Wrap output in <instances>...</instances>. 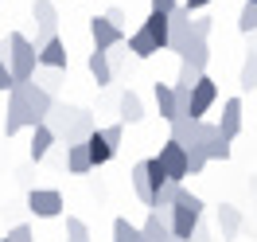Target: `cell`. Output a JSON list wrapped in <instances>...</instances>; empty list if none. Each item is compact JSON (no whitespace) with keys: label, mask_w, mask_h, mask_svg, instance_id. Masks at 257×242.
Returning <instances> with one entry per match:
<instances>
[{"label":"cell","mask_w":257,"mask_h":242,"mask_svg":"<svg viewBox=\"0 0 257 242\" xmlns=\"http://www.w3.org/2000/svg\"><path fill=\"white\" fill-rule=\"evenodd\" d=\"M55 98L39 90L35 82H16L8 90V113H4V137H16L20 129H35L47 121Z\"/></svg>","instance_id":"obj_1"},{"label":"cell","mask_w":257,"mask_h":242,"mask_svg":"<svg viewBox=\"0 0 257 242\" xmlns=\"http://www.w3.org/2000/svg\"><path fill=\"white\" fill-rule=\"evenodd\" d=\"M4 63L12 70V82H32L35 70H39V59H35V43L28 39L24 32H12L4 39Z\"/></svg>","instance_id":"obj_2"},{"label":"cell","mask_w":257,"mask_h":242,"mask_svg":"<svg viewBox=\"0 0 257 242\" xmlns=\"http://www.w3.org/2000/svg\"><path fill=\"white\" fill-rule=\"evenodd\" d=\"M199 223H203V199L195 192H187V188H179L176 203H172V238L191 242V234H195Z\"/></svg>","instance_id":"obj_3"},{"label":"cell","mask_w":257,"mask_h":242,"mask_svg":"<svg viewBox=\"0 0 257 242\" xmlns=\"http://www.w3.org/2000/svg\"><path fill=\"white\" fill-rule=\"evenodd\" d=\"M32 20H35V51L43 47L47 39H55L59 35V12H55V4L51 0H35L32 4Z\"/></svg>","instance_id":"obj_4"},{"label":"cell","mask_w":257,"mask_h":242,"mask_svg":"<svg viewBox=\"0 0 257 242\" xmlns=\"http://www.w3.org/2000/svg\"><path fill=\"white\" fill-rule=\"evenodd\" d=\"M63 207L66 203L55 188H32V192H28V211H32L35 219H59Z\"/></svg>","instance_id":"obj_5"},{"label":"cell","mask_w":257,"mask_h":242,"mask_svg":"<svg viewBox=\"0 0 257 242\" xmlns=\"http://www.w3.org/2000/svg\"><path fill=\"white\" fill-rule=\"evenodd\" d=\"M156 160H160L164 176L172 180V184H183L187 180V152L176 145V141H168V145H160V152H156Z\"/></svg>","instance_id":"obj_6"},{"label":"cell","mask_w":257,"mask_h":242,"mask_svg":"<svg viewBox=\"0 0 257 242\" xmlns=\"http://www.w3.org/2000/svg\"><path fill=\"white\" fill-rule=\"evenodd\" d=\"M214 102H218V86H214V78H210V74H203V78L191 86V106H187V117H191V121H203V113H207Z\"/></svg>","instance_id":"obj_7"},{"label":"cell","mask_w":257,"mask_h":242,"mask_svg":"<svg viewBox=\"0 0 257 242\" xmlns=\"http://www.w3.org/2000/svg\"><path fill=\"white\" fill-rule=\"evenodd\" d=\"M191 43V12L179 4L176 12L168 16V51H176V55H183V47Z\"/></svg>","instance_id":"obj_8"},{"label":"cell","mask_w":257,"mask_h":242,"mask_svg":"<svg viewBox=\"0 0 257 242\" xmlns=\"http://www.w3.org/2000/svg\"><path fill=\"white\" fill-rule=\"evenodd\" d=\"M35 59H39L43 70H66V66H70V51H66V43L55 35V39H47L43 47L35 51Z\"/></svg>","instance_id":"obj_9"},{"label":"cell","mask_w":257,"mask_h":242,"mask_svg":"<svg viewBox=\"0 0 257 242\" xmlns=\"http://www.w3.org/2000/svg\"><path fill=\"white\" fill-rule=\"evenodd\" d=\"M90 39H94V51H109V47H117V43H125V32L113 28L105 16H94L90 20Z\"/></svg>","instance_id":"obj_10"},{"label":"cell","mask_w":257,"mask_h":242,"mask_svg":"<svg viewBox=\"0 0 257 242\" xmlns=\"http://www.w3.org/2000/svg\"><path fill=\"white\" fill-rule=\"evenodd\" d=\"M74 117H78V106H66V102H55L43 125H47V129L55 133V141H66V133H70V125H74Z\"/></svg>","instance_id":"obj_11"},{"label":"cell","mask_w":257,"mask_h":242,"mask_svg":"<svg viewBox=\"0 0 257 242\" xmlns=\"http://www.w3.org/2000/svg\"><path fill=\"white\" fill-rule=\"evenodd\" d=\"M218 133H222L226 141H238V137H241V98H226V102H222Z\"/></svg>","instance_id":"obj_12"},{"label":"cell","mask_w":257,"mask_h":242,"mask_svg":"<svg viewBox=\"0 0 257 242\" xmlns=\"http://www.w3.org/2000/svg\"><path fill=\"white\" fill-rule=\"evenodd\" d=\"M168 238H172V219L148 211V219L141 223V242H168Z\"/></svg>","instance_id":"obj_13"},{"label":"cell","mask_w":257,"mask_h":242,"mask_svg":"<svg viewBox=\"0 0 257 242\" xmlns=\"http://www.w3.org/2000/svg\"><path fill=\"white\" fill-rule=\"evenodd\" d=\"M241 226H245L241 211L234 207V203H222V207H218V230H222V242H234L241 234Z\"/></svg>","instance_id":"obj_14"},{"label":"cell","mask_w":257,"mask_h":242,"mask_svg":"<svg viewBox=\"0 0 257 242\" xmlns=\"http://www.w3.org/2000/svg\"><path fill=\"white\" fill-rule=\"evenodd\" d=\"M128 184H133V195L145 203V207H152V199H156V192H152V180H148V168L145 160L133 164V172H128Z\"/></svg>","instance_id":"obj_15"},{"label":"cell","mask_w":257,"mask_h":242,"mask_svg":"<svg viewBox=\"0 0 257 242\" xmlns=\"http://www.w3.org/2000/svg\"><path fill=\"white\" fill-rule=\"evenodd\" d=\"M82 145H86V152H90V164H94V168H97V164H109L113 156H117V152H113V145L101 137V129H94L86 141H82Z\"/></svg>","instance_id":"obj_16"},{"label":"cell","mask_w":257,"mask_h":242,"mask_svg":"<svg viewBox=\"0 0 257 242\" xmlns=\"http://www.w3.org/2000/svg\"><path fill=\"white\" fill-rule=\"evenodd\" d=\"M179 63H187V66H195V70H203V74H207L210 43H207V39H191V43L183 47V55H179Z\"/></svg>","instance_id":"obj_17"},{"label":"cell","mask_w":257,"mask_h":242,"mask_svg":"<svg viewBox=\"0 0 257 242\" xmlns=\"http://www.w3.org/2000/svg\"><path fill=\"white\" fill-rule=\"evenodd\" d=\"M51 145H55V133H51L47 125H35V129H32V145H28V156H32V164L47 160Z\"/></svg>","instance_id":"obj_18"},{"label":"cell","mask_w":257,"mask_h":242,"mask_svg":"<svg viewBox=\"0 0 257 242\" xmlns=\"http://www.w3.org/2000/svg\"><path fill=\"white\" fill-rule=\"evenodd\" d=\"M145 32H148V39L156 43V51H168V16H164V12H148Z\"/></svg>","instance_id":"obj_19"},{"label":"cell","mask_w":257,"mask_h":242,"mask_svg":"<svg viewBox=\"0 0 257 242\" xmlns=\"http://www.w3.org/2000/svg\"><path fill=\"white\" fill-rule=\"evenodd\" d=\"M121 125H137V121H145V102H141V94H133V90H125L121 94Z\"/></svg>","instance_id":"obj_20"},{"label":"cell","mask_w":257,"mask_h":242,"mask_svg":"<svg viewBox=\"0 0 257 242\" xmlns=\"http://www.w3.org/2000/svg\"><path fill=\"white\" fill-rule=\"evenodd\" d=\"M152 94H156V110H160V117L168 121V125H172V121L179 117V110H176V94H172V86H168V82H156V86H152Z\"/></svg>","instance_id":"obj_21"},{"label":"cell","mask_w":257,"mask_h":242,"mask_svg":"<svg viewBox=\"0 0 257 242\" xmlns=\"http://www.w3.org/2000/svg\"><path fill=\"white\" fill-rule=\"evenodd\" d=\"M97 129V121H94V113L90 110H78V117H74V125H70V133H66V145H82L90 133Z\"/></svg>","instance_id":"obj_22"},{"label":"cell","mask_w":257,"mask_h":242,"mask_svg":"<svg viewBox=\"0 0 257 242\" xmlns=\"http://www.w3.org/2000/svg\"><path fill=\"white\" fill-rule=\"evenodd\" d=\"M125 47H128L133 59H152V55H156V43L148 39L145 28H141V32H133V35H125Z\"/></svg>","instance_id":"obj_23"},{"label":"cell","mask_w":257,"mask_h":242,"mask_svg":"<svg viewBox=\"0 0 257 242\" xmlns=\"http://www.w3.org/2000/svg\"><path fill=\"white\" fill-rule=\"evenodd\" d=\"M94 164H90V152L86 145H66V172H74V176H86Z\"/></svg>","instance_id":"obj_24"},{"label":"cell","mask_w":257,"mask_h":242,"mask_svg":"<svg viewBox=\"0 0 257 242\" xmlns=\"http://www.w3.org/2000/svg\"><path fill=\"white\" fill-rule=\"evenodd\" d=\"M86 66H90V74H94V82H97V86H109V82H113V74H109V59H105V51H90Z\"/></svg>","instance_id":"obj_25"},{"label":"cell","mask_w":257,"mask_h":242,"mask_svg":"<svg viewBox=\"0 0 257 242\" xmlns=\"http://www.w3.org/2000/svg\"><path fill=\"white\" fill-rule=\"evenodd\" d=\"M238 86L249 94V90H257V51H249L245 55V63H241V70H238Z\"/></svg>","instance_id":"obj_26"},{"label":"cell","mask_w":257,"mask_h":242,"mask_svg":"<svg viewBox=\"0 0 257 242\" xmlns=\"http://www.w3.org/2000/svg\"><path fill=\"white\" fill-rule=\"evenodd\" d=\"M113 242H141V226L128 223L125 215H121V219H113Z\"/></svg>","instance_id":"obj_27"},{"label":"cell","mask_w":257,"mask_h":242,"mask_svg":"<svg viewBox=\"0 0 257 242\" xmlns=\"http://www.w3.org/2000/svg\"><path fill=\"white\" fill-rule=\"evenodd\" d=\"M105 59H109V74H113V78H121V74H125V63H128V47H125V43H117V47L105 51Z\"/></svg>","instance_id":"obj_28"},{"label":"cell","mask_w":257,"mask_h":242,"mask_svg":"<svg viewBox=\"0 0 257 242\" xmlns=\"http://www.w3.org/2000/svg\"><path fill=\"white\" fill-rule=\"evenodd\" d=\"M238 32L241 35L257 32V4H249V0H245V8H241V16H238Z\"/></svg>","instance_id":"obj_29"},{"label":"cell","mask_w":257,"mask_h":242,"mask_svg":"<svg viewBox=\"0 0 257 242\" xmlns=\"http://www.w3.org/2000/svg\"><path fill=\"white\" fill-rule=\"evenodd\" d=\"M66 242H90V226L82 223V219H66Z\"/></svg>","instance_id":"obj_30"},{"label":"cell","mask_w":257,"mask_h":242,"mask_svg":"<svg viewBox=\"0 0 257 242\" xmlns=\"http://www.w3.org/2000/svg\"><path fill=\"white\" fill-rule=\"evenodd\" d=\"M39 70H43V66H39ZM35 86H39V90H47L51 98L59 94V86H63V70H43V78L35 82Z\"/></svg>","instance_id":"obj_31"},{"label":"cell","mask_w":257,"mask_h":242,"mask_svg":"<svg viewBox=\"0 0 257 242\" xmlns=\"http://www.w3.org/2000/svg\"><path fill=\"white\" fill-rule=\"evenodd\" d=\"M230 152H234V148H230V141L218 133V137H214V145L207 148V160H230Z\"/></svg>","instance_id":"obj_32"},{"label":"cell","mask_w":257,"mask_h":242,"mask_svg":"<svg viewBox=\"0 0 257 242\" xmlns=\"http://www.w3.org/2000/svg\"><path fill=\"white\" fill-rule=\"evenodd\" d=\"M210 28H214L210 16H195L191 20V39H210Z\"/></svg>","instance_id":"obj_33"},{"label":"cell","mask_w":257,"mask_h":242,"mask_svg":"<svg viewBox=\"0 0 257 242\" xmlns=\"http://www.w3.org/2000/svg\"><path fill=\"white\" fill-rule=\"evenodd\" d=\"M101 137H105V141L113 145V152H117V148H121V141H125V125H121V121H117V125H105V129H101Z\"/></svg>","instance_id":"obj_34"},{"label":"cell","mask_w":257,"mask_h":242,"mask_svg":"<svg viewBox=\"0 0 257 242\" xmlns=\"http://www.w3.org/2000/svg\"><path fill=\"white\" fill-rule=\"evenodd\" d=\"M4 242H35V234H32L28 223H20V226H12V230L4 234Z\"/></svg>","instance_id":"obj_35"},{"label":"cell","mask_w":257,"mask_h":242,"mask_svg":"<svg viewBox=\"0 0 257 242\" xmlns=\"http://www.w3.org/2000/svg\"><path fill=\"white\" fill-rule=\"evenodd\" d=\"M203 78V70H195V66H187V63H179V86H195V82Z\"/></svg>","instance_id":"obj_36"},{"label":"cell","mask_w":257,"mask_h":242,"mask_svg":"<svg viewBox=\"0 0 257 242\" xmlns=\"http://www.w3.org/2000/svg\"><path fill=\"white\" fill-rule=\"evenodd\" d=\"M207 164H210V160L203 156V152H187V176H199Z\"/></svg>","instance_id":"obj_37"},{"label":"cell","mask_w":257,"mask_h":242,"mask_svg":"<svg viewBox=\"0 0 257 242\" xmlns=\"http://www.w3.org/2000/svg\"><path fill=\"white\" fill-rule=\"evenodd\" d=\"M148 4H152V12H164V16H172L179 8V0H148Z\"/></svg>","instance_id":"obj_38"},{"label":"cell","mask_w":257,"mask_h":242,"mask_svg":"<svg viewBox=\"0 0 257 242\" xmlns=\"http://www.w3.org/2000/svg\"><path fill=\"white\" fill-rule=\"evenodd\" d=\"M16 82H12V70H8V63H4V55H0V94L4 90H12Z\"/></svg>","instance_id":"obj_39"},{"label":"cell","mask_w":257,"mask_h":242,"mask_svg":"<svg viewBox=\"0 0 257 242\" xmlns=\"http://www.w3.org/2000/svg\"><path fill=\"white\" fill-rule=\"evenodd\" d=\"M105 20H109L113 28H121V32H125V8H117V4H113L109 12H105Z\"/></svg>","instance_id":"obj_40"},{"label":"cell","mask_w":257,"mask_h":242,"mask_svg":"<svg viewBox=\"0 0 257 242\" xmlns=\"http://www.w3.org/2000/svg\"><path fill=\"white\" fill-rule=\"evenodd\" d=\"M191 242H214V238H210V230H207V226L199 223V226H195V234H191Z\"/></svg>","instance_id":"obj_41"},{"label":"cell","mask_w":257,"mask_h":242,"mask_svg":"<svg viewBox=\"0 0 257 242\" xmlns=\"http://www.w3.org/2000/svg\"><path fill=\"white\" fill-rule=\"evenodd\" d=\"M210 0H183V8H187V12H199V8H207Z\"/></svg>","instance_id":"obj_42"},{"label":"cell","mask_w":257,"mask_h":242,"mask_svg":"<svg viewBox=\"0 0 257 242\" xmlns=\"http://www.w3.org/2000/svg\"><path fill=\"white\" fill-rule=\"evenodd\" d=\"M168 242H179V238H168Z\"/></svg>","instance_id":"obj_43"},{"label":"cell","mask_w":257,"mask_h":242,"mask_svg":"<svg viewBox=\"0 0 257 242\" xmlns=\"http://www.w3.org/2000/svg\"><path fill=\"white\" fill-rule=\"evenodd\" d=\"M249 4H257V0H249Z\"/></svg>","instance_id":"obj_44"},{"label":"cell","mask_w":257,"mask_h":242,"mask_svg":"<svg viewBox=\"0 0 257 242\" xmlns=\"http://www.w3.org/2000/svg\"><path fill=\"white\" fill-rule=\"evenodd\" d=\"M0 242H4V238H0Z\"/></svg>","instance_id":"obj_45"}]
</instances>
